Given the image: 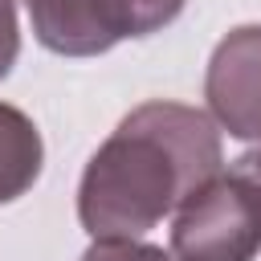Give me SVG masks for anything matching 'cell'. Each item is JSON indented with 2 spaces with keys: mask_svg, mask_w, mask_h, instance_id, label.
<instances>
[{
  "mask_svg": "<svg viewBox=\"0 0 261 261\" xmlns=\"http://www.w3.org/2000/svg\"><path fill=\"white\" fill-rule=\"evenodd\" d=\"M204 98L220 130L261 143V24H241L212 49Z\"/></svg>",
  "mask_w": 261,
  "mask_h": 261,
  "instance_id": "obj_4",
  "label": "cell"
},
{
  "mask_svg": "<svg viewBox=\"0 0 261 261\" xmlns=\"http://www.w3.org/2000/svg\"><path fill=\"white\" fill-rule=\"evenodd\" d=\"M82 261H167V249L143 245L135 237H102L82 253Z\"/></svg>",
  "mask_w": 261,
  "mask_h": 261,
  "instance_id": "obj_6",
  "label": "cell"
},
{
  "mask_svg": "<svg viewBox=\"0 0 261 261\" xmlns=\"http://www.w3.org/2000/svg\"><path fill=\"white\" fill-rule=\"evenodd\" d=\"M167 261H179V257H175V253H167Z\"/></svg>",
  "mask_w": 261,
  "mask_h": 261,
  "instance_id": "obj_9",
  "label": "cell"
},
{
  "mask_svg": "<svg viewBox=\"0 0 261 261\" xmlns=\"http://www.w3.org/2000/svg\"><path fill=\"white\" fill-rule=\"evenodd\" d=\"M45 163V147H41V130L37 122L0 102V204H12L16 196H24Z\"/></svg>",
  "mask_w": 261,
  "mask_h": 261,
  "instance_id": "obj_5",
  "label": "cell"
},
{
  "mask_svg": "<svg viewBox=\"0 0 261 261\" xmlns=\"http://www.w3.org/2000/svg\"><path fill=\"white\" fill-rule=\"evenodd\" d=\"M33 37L61 57H94L126 37L167 29L188 0H24Z\"/></svg>",
  "mask_w": 261,
  "mask_h": 261,
  "instance_id": "obj_2",
  "label": "cell"
},
{
  "mask_svg": "<svg viewBox=\"0 0 261 261\" xmlns=\"http://www.w3.org/2000/svg\"><path fill=\"white\" fill-rule=\"evenodd\" d=\"M216 122L184 102H143L90 155L77 188L82 228L102 237H143L196 188L220 175Z\"/></svg>",
  "mask_w": 261,
  "mask_h": 261,
  "instance_id": "obj_1",
  "label": "cell"
},
{
  "mask_svg": "<svg viewBox=\"0 0 261 261\" xmlns=\"http://www.w3.org/2000/svg\"><path fill=\"white\" fill-rule=\"evenodd\" d=\"M232 175L245 179V184L257 192V200H261V147H257V151H245V155L232 163Z\"/></svg>",
  "mask_w": 261,
  "mask_h": 261,
  "instance_id": "obj_8",
  "label": "cell"
},
{
  "mask_svg": "<svg viewBox=\"0 0 261 261\" xmlns=\"http://www.w3.org/2000/svg\"><path fill=\"white\" fill-rule=\"evenodd\" d=\"M20 53V24H16V4L0 0V82L8 77V69L16 65Z\"/></svg>",
  "mask_w": 261,
  "mask_h": 261,
  "instance_id": "obj_7",
  "label": "cell"
},
{
  "mask_svg": "<svg viewBox=\"0 0 261 261\" xmlns=\"http://www.w3.org/2000/svg\"><path fill=\"white\" fill-rule=\"evenodd\" d=\"M171 253L179 261H253L261 253V200L228 175L196 188L171 220Z\"/></svg>",
  "mask_w": 261,
  "mask_h": 261,
  "instance_id": "obj_3",
  "label": "cell"
}]
</instances>
